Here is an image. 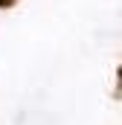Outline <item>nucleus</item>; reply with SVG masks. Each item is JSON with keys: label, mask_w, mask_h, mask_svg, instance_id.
Returning a JSON list of instances; mask_svg holds the SVG:
<instances>
[{"label": "nucleus", "mask_w": 122, "mask_h": 125, "mask_svg": "<svg viewBox=\"0 0 122 125\" xmlns=\"http://www.w3.org/2000/svg\"><path fill=\"white\" fill-rule=\"evenodd\" d=\"M12 3H15V0H0V6H3V9H6V6H12Z\"/></svg>", "instance_id": "nucleus-1"}, {"label": "nucleus", "mask_w": 122, "mask_h": 125, "mask_svg": "<svg viewBox=\"0 0 122 125\" xmlns=\"http://www.w3.org/2000/svg\"><path fill=\"white\" fill-rule=\"evenodd\" d=\"M119 82H122V67H119Z\"/></svg>", "instance_id": "nucleus-2"}]
</instances>
